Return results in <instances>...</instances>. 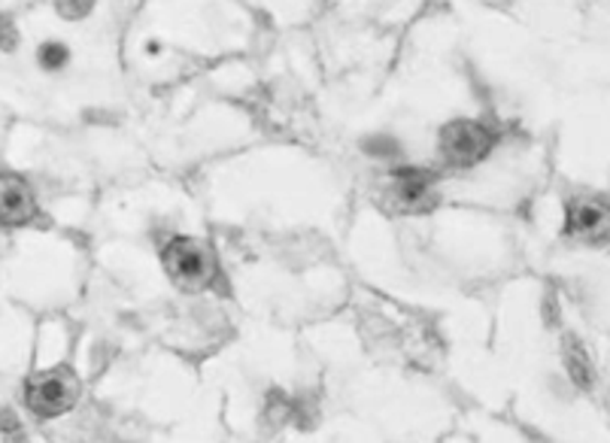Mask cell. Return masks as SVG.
<instances>
[{"label":"cell","instance_id":"cell-5","mask_svg":"<svg viewBox=\"0 0 610 443\" xmlns=\"http://www.w3.org/2000/svg\"><path fill=\"white\" fill-rule=\"evenodd\" d=\"M34 216H37V201H34L31 185L19 177L3 173L0 177V225L19 228V225H27Z\"/></svg>","mask_w":610,"mask_h":443},{"label":"cell","instance_id":"cell-9","mask_svg":"<svg viewBox=\"0 0 610 443\" xmlns=\"http://www.w3.org/2000/svg\"><path fill=\"white\" fill-rule=\"evenodd\" d=\"M19 46V34H15V25L10 15H0V49L3 53H13Z\"/></svg>","mask_w":610,"mask_h":443},{"label":"cell","instance_id":"cell-6","mask_svg":"<svg viewBox=\"0 0 610 443\" xmlns=\"http://www.w3.org/2000/svg\"><path fill=\"white\" fill-rule=\"evenodd\" d=\"M568 231L586 240H601L608 235V207L601 201L577 197L568 204Z\"/></svg>","mask_w":610,"mask_h":443},{"label":"cell","instance_id":"cell-7","mask_svg":"<svg viewBox=\"0 0 610 443\" xmlns=\"http://www.w3.org/2000/svg\"><path fill=\"white\" fill-rule=\"evenodd\" d=\"M562 359H565V367H568V374H572V379L580 389H592L596 386V367H592V359H589V352L584 350L580 340H562Z\"/></svg>","mask_w":610,"mask_h":443},{"label":"cell","instance_id":"cell-2","mask_svg":"<svg viewBox=\"0 0 610 443\" xmlns=\"http://www.w3.org/2000/svg\"><path fill=\"white\" fill-rule=\"evenodd\" d=\"M79 398V379L74 371L67 367H55V371H43L27 379L25 401L37 417H61L70 407L77 405Z\"/></svg>","mask_w":610,"mask_h":443},{"label":"cell","instance_id":"cell-4","mask_svg":"<svg viewBox=\"0 0 610 443\" xmlns=\"http://www.w3.org/2000/svg\"><path fill=\"white\" fill-rule=\"evenodd\" d=\"M389 201L392 207L404 209V213H426L438 204V180L429 170H398V173H392Z\"/></svg>","mask_w":610,"mask_h":443},{"label":"cell","instance_id":"cell-10","mask_svg":"<svg viewBox=\"0 0 610 443\" xmlns=\"http://www.w3.org/2000/svg\"><path fill=\"white\" fill-rule=\"evenodd\" d=\"M91 10V3H58V13L65 19H77V15H86Z\"/></svg>","mask_w":610,"mask_h":443},{"label":"cell","instance_id":"cell-1","mask_svg":"<svg viewBox=\"0 0 610 443\" xmlns=\"http://www.w3.org/2000/svg\"><path fill=\"white\" fill-rule=\"evenodd\" d=\"M165 271L185 292H201L213 283L216 261L213 252L195 237H173L165 247Z\"/></svg>","mask_w":610,"mask_h":443},{"label":"cell","instance_id":"cell-3","mask_svg":"<svg viewBox=\"0 0 610 443\" xmlns=\"http://www.w3.org/2000/svg\"><path fill=\"white\" fill-rule=\"evenodd\" d=\"M441 146V156L453 164V168H474L481 164L483 158L493 152L495 134L481 122H471V118H459L450 122L438 137Z\"/></svg>","mask_w":610,"mask_h":443},{"label":"cell","instance_id":"cell-8","mask_svg":"<svg viewBox=\"0 0 610 443\" xmlns=\"http://www.w3.org/2000/svg\"><path fill=\"white\" fill-rule=\"evenodd\" d=\"M67 61V49L61 43H43L39 46V65L46 67V70H55V67H61Z\"/></svg>","mask_w":610,"mask_h":443}]
</instances>
